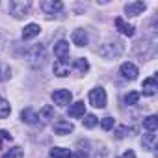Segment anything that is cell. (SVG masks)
Here are the masks:
<instances>
[{"mask_svg": "<svg viewBox=\"0 0 158 158\" xmlns=\"http://www.w3.org/2000/svg\"><path fill=\"white\" fill-rule=\"evenodd\" d=\"M26 61L32 67H39L45 61V47L43 45H34L32 48L26 50Z\"/></svg>", "mask_w": 158, "mask_h": 158, "instance_id": "6da1fadb", "label": "cell"}, {"mask_svg": "<svg viewBox=\"0 0 158 158\" xmlns=\"http://www.w3.org/2000/svg\"><path fill=\"white\" fill-rule=\"evenodd\" d=\"M10 11L17 19L26 17L28 11H30V2H24V0H13V2H10Z\"/></svg>", "mask_w": 158, "mask_h": 158, "instance_id": "7a4b0ae2", "label": "cell"}, {"mask_svg": "<svg viewBox=\"0 0 158 158\" xmlns=\"http://www.w3.org/2000/svg\"><path fill=\"white\" fill-rule=\"evenodd\" d=\"M89 102L95 108H104L106 106V91L102 88H95L89 91Z\"/></svg>", "mask_w": 158, "mask_h": 158, "instance_id": "3957f363", "label": "cell"}, {"mask_svg": "<svg viewBox=\"0 0 158 158\" xmlns=\"http://www.w3.org/2000/svg\"><path fill=\"white\" fill-rule=\"evenodd\" d=\"M52 101H54V104H58V106H67V104H71V101H73V93H71L69 89H56V91L52 93Z\"/></svg>", "mask_w": 158, "mask_h": 158, "instance_id": "277c9868", "label": "cell"}, {"mask_svg": "<svg viewBox=\"0 0 158 158\" xmlns=\"http://www.w3.org/2000/svg\"><path fill=\"white\" fill-rule=\"evenodd\" d=\"M41 10L47 15H54V13L63 10V4L60 2V0H45V2H41Z\"/></svg>", "mask_w": 158, "mask_h": 158, "instance_id": "5b68a950", "label": "cell"}, {"mask_svg": "<svg viewBox=\"0 0 158 158\" xmlns=\"http://www.w3.org/2000/svg\"><path fill=\"white\" fill-rule=\"evenodd\" d=\"M54 56L58 60H61V61H67V58H69V43L63 41V39H60L54 45Z\"/></svg>", "mask_w": 158, "mask_h": 158, "instance_id": "8992f818", "label": "cell"}, {"mask_svg": "<svg viewBox=\"0 0 158 158\" xmlns=\"http://www.w3.org/2000/svg\"><path fill=\"white\" fill-rule=\"evenodd\" d=\"M119 71H121L123 78H128V80H136L138 78V67L134 63H130V61H125Z\"/></svg>", "mask_w": 158, "mask_h": 158, "instance_id": "52a82bcc", "label": "cell"}, {"mask_svg": "<svg viewBox=\"0 0 158 158\" xmlns=\"http://www.w3.org/2000/svg\"><path fill=\"white\" fill-rule=\"evenodd\" d=\"M145 2H128L127 6H125V11H127V15L128 17H138L141 11H145Z\"/></svg>", "mask_w": 158, "mask_h": 158, "instance_id": "ba28073f", "label": "cell"}, {"mask_svg": "<svg viewBox=\"0 0 158 158\" xmlns=\"http://www.w3.org/2000/svg\"><path fill=\"white\" fill-rule=\"evenodd\" d=\"M73 123H69V121H65V119H58L56 123H54V132L58 134V136H65V134H69V132H73Z\"/></svg>", "mask_w": 158, "mask_h": 158, "instance_id": "9c48e42d", "label": "cell"}, {"mask_svg": "<svg viewBox=\"0 0 158 158\" xmlns=\"http://www.w3.org/2000/svg\"><path fill=\"white\" fill-rule=\"evenodd\" d=\"M141 89H143V95H154L156 93V89H158V84H156V78L154 76H149V78H145L143 80V84H141Z\"/></svg>", "mask_w": 158, "mask_h": 158, "instance_id": "30bf717a", "label": "cell"}, {"mask_svg": "<svg viewBox=\"0 0 158 158\" xmlns=\"http://www.w3.org/2000/svg\"><path fill=\"white\" fill-rule=\"evenodd\" d=\"M52 69H54V74L60 76V78H63V76H67V74L71 73V65H69V61H61V60H56Z\"/></svg>", "mask_w": 158, "mask_h": 158, "instance_id": "8fae6325", "label": "cell"}, {"mask_svg": "<svg viewBox=\"0 0 158 158\" xmlns=\"http://www.w3.org/2000/svg\"><path fill=\"white\" fill-rule=\"evenodd\" d=\"M67 114H69V117H74V119L84 117V114H86V104H84L82 101H78V102H74L73 106H69Z\"/></svg>", "mask_w": 158, "mask_h": 158, "instance_id": "7c38bea8", "label": "cell"}, {"mask_svg": "<svg viewBox=\"0 0 158 158\" xmlns=\"http://www.w3.org/2000/svg\"><path fill=\"white\" fill-rule=\"evenodd\" d=\"M115 28H117L123 35H128V37H132V35H134V26H132V24H127V23H125V19H121V17H117V19H115Z\"/></svg>", "mask_w": 158, "mask_h": 158, "instance_id": "4fadbf2b", "label": "cell"}, {"mask_svg": "<svg viewBox=\"0 0 158 158\" xmlns=\"http://www.w3.org/2000/svg\"><path fill=\"white\" fill-rule=\"evenodd\" d=\"M21 119H23L24 123H28V125H35V123L39 121V114H37L35 110H32V108H26V110L21 112Z\"/></svg>", "mask_w": 158, "mask_h": 158, "instance_id": "5bb4252c", "label": "cell"}, {"mask_svg": "<svg viewBox=\"0 0 158 158\" xmlns=\"http://www.w3.org/2000/svg\"><path fill=\"white\" fill-rule=\"evenodd\" d=\"M71 39H73V43L76 47H86L88 45V34H86V30H74L73 35H71Z\"/></svg>", "mask_w": 158, "mask_h": 158, "instance_id": "9a60e30c", "label": "cell"}, {"mask_svg": "<svg viewBox=\"0 0 158 158\" xmlns=\"http://www.w3.org/2000/svg\"><path fill=\"white\" fill-rule=\"evenodd\" d=\"M39 32H41V28H39V24H26L24 26V30H23V39L24 41H28V39H34L35 35H39Z\"/></svg>", "mask_w": 158, "mask_h": 158, "instance_id": "2e32d148", "label": "cell"}, {"mask_svg": "<svg viewBox=\"0 0 158 158\" xmlns=\"http://www.w3.org/2000/svg\"><path fill=\"white\" fill-rule=\"evenodd\" d=\"M143 128L149 130V132H154V130L158 128V117H156V115L145 117V119H143Z\"/></svg>", "mask_w": 158, "mask_h": 158, "instance_id": "e0dca14e", "label": "cell"}, {"mask_svg": "<svg viewBox=\"0 0 158 158\" xmlns=\"http://www.w3.org/2000/svg\"><path fill=\"white\" fill-rule=\"evenodd\" d=\"M50 156L52 158H69L71 156V151L69 149H63V147H54V149H50Z\"/></svg>", "mask_w": 158, "mask_h": 158, "instance_id": "ac0fdd59", "label": "cell"}, {"mask_svg": "<svg viewBox=\"0 0 158 158\" xmlns=\"http://www.w3.org/2000/svg\"><path fill=\"white\" fill-rule=\"evenodd\" d=\"M154 145H156V134H147V136H143V147L145 149H149V151H152L154 149Z\"/></svg>", "mask_w": 158, "mask_h": 158, "instance_id": "d6986e66", "label": "cell"}, {"mask_svg": "<svg viewBox=\"0 0 158 158\" xmlns=\"http://www.w3.org/2000/svg\"><path fill=\"white\" fill-rule=\"evenodd\" d=\"M10 114H11V106H10V102H8V101H2V99H0V119L8 117Z\"/></svg>", "mask_w": 158, "mask_h": 158, "instance_id": "ffe728a7", "label": "cell"}, {"mask_svg": "<svg viewBox=\"0 0 158 158\" xmlns=\"http://www.w3.org/2000/svg\"><path fill=\"white\" fill-rule=\"evenodd\" d=\"M39 117H43V119H52V117H54V108H52L50 104L43 106V108L39 110Z\"/></svg>", "mask_w": 158, "mask_h": 158, "instance_id": "44dd1931", "label": "cell"}, {"mask_svg": "<svg viewBox=\"0 0 158 158\" xmlns=\"http://www.w3.org/2000/svg\"><path fill=\"white\" fill-rule=\"evenodd\" d=\"M23 156H24L23 149H21V147H13V149H10L2 158H23Z\"/></svg>", "mask_w": 158, "mask_h": 158, "instance_id": "7402d4cb", "label": "cell"}, {"mask_svg": "<svg viewBox=\"0 0 158 158\" xmlns=\"http://www.w3.org/2000/svg\"><path fill=\"white\" fill-rule=\"evenodd\" d=\"M138 101H139V93H138V91H128V93L125 95V102H127L128 106L136 104Z\"/></svg>", "mask_w": 158, "mask_h": 158, "instance_id": "603a6c76", "label": "cell"}, {"mask_svg": "<svg viewBox=\"0 0 158 158\" xmlns=\"http://www.w3.org/2000/svg\"><path fill=\"white\" fill-rule=\"evenodd\" d=\"M82 123H84V127H86V128H93V127H97V125H99V119H97L95 115H91V114H89V115H86V117L82 119Z\"/></svg>", "mask_w": 158, "mask_h": 158, "instance_id": "cb8c5ba5", "label": "cell"}, {"mask_svg": "<svg viewBox=\"0 0 158 158\" xmlns=\"http://www.w3.org/2000/svg\"><path fill=\"white\" fill-rule=\"evenodd\" d=\"M74 65H76V69L80 71V73H86V71L89 69V63H88V60H84V58H78V60L74 61Z\"/></svg>", "mask_w": 158, "mask_h": 158, "instance_id": "d4e9b609", "label": "cell"}, {"mask_svg": "<svg viewBox=\"0 0 158 158\" xmlns=\"http://www.w3.org/2000/svg\"><path fill=\"white\" fill-rule=\"evenodd\" d=\"M101 127H102V130H112V128H114V117H104V119H101Z\"/></svg>", "mask_w": 158, "mask_h": 158, "instance_id": "484cf974", "label": "cell"}, {"mask_svg": "<svg viewBox=\"0 0 158 158\" xmlns=\"http://www.w3.org/2000/svg\"><path fill=\"white\" fill-rule=\"evenodd\" d=\"M6 78H10V67L4 65V63H0V82L6 80Z\"/></svg>", "mask_w": 158, "mask_h": 158, "instance_id": "4316f807", "label": "cell"}, {"mask_svg": "<svg viewBox=\"0 0 158 158\" xmlns=\"http://www.w3.org/2000/svg\"><path fill=\"white\" fill-rule=\"evenodd\" d=\"M0 138H2V139H8V141H11V139H13V136H11L8 130H0Z\"/></svg>", "mask_w": 158, "mask_h": 158, "instance_id": "83f0119b", "label": "cell"}, {"mask_svg": "<svg viewBox=\"0 0 158 158\" xmlns=\"http://www.w3.org/2000/svg\"><path fill=\"white\" fill-rule=\"evenodd\" d=\"M125 134H127V127H119V128L115 130V136H117V138H123Z\"/></svg>", "mask_w": 158, "mask_h": 158, "instance_id": "f1b7e54d", "label": "cell"}, {"mask_svg": "<svg viewBox=\"0 0 158 158\" xmlns=\"http://www.w3.org/2000/svg\"><path fill=\"white\" fill-rule=\"evenodd\" d=\"M69 158H86V154H84L82 151H78V152H74V154L71 152V156H69Z\"/></svg>", "mask_w": 158, "mask_h": 158, "instance_id": "f546056e", "label": "cell"}, {"mask_svg": "<svg viewBox=\"0 0 158 158\" xmlns=\"http://www.w3.org/2000/svg\"><path fill=\"white\" fill-rule=\"evenodd\" d=\"M123 158H136V154H134V151H127V152H123Z\"/></svg>", "mask_w": 158, "mask_h": 158, "instance_id": "4dcf8cb0", "label": "cell"}]
</instances>
